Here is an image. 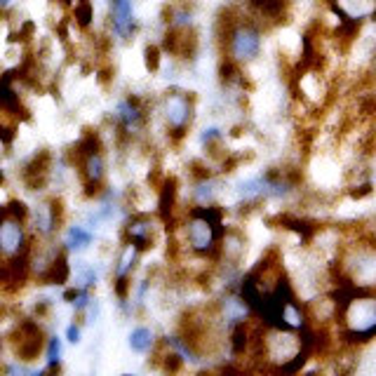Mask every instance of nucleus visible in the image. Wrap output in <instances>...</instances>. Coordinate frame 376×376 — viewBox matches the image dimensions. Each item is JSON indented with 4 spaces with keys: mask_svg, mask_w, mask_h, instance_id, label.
<instances>
[{
    "mask_svg": "<svg viewBox=\"0 0 376 376\" xmlns=\"http://www.w3.org/2000/svg\"><path fill=\"white\" fill-rule=\"evenodd\" d=\"M224 235H226L224 224H212L210 219L190 214V221L186 224V240L188 247L198 252V254H219Z\"/></svg>",
    "mask_w": 376,
    "mask_h": 376,
    "instance_id": "1",
    "label": "nucleus"
},
{
    "mask_svg": "<svg viewBox=\"0 0 376 376\" xmlns=\"http://www.w3.org/2000/svg\"><path fill=\"white\" fill-rule=\"evenodd\" d=\"M163 113L167 127H170V134L174 139H181L186 134L190 120H193V97H190V92H167L163 102Z\"/></svg>",
    "mask_w": 376,
    "mask_h": 376,
    "instance_id": "2",
    "label": "nucleus"
},
{
    "mask_svg": "<svg viewBox=\"0 0 376 376\" xmlns=\"http://www.w3.org/2000/svg\"><path fill=\"white\" fill-rule=\"evenodd\" d=\"M26 252H31V240L26 237L24 221L10 217L3 207L0 210V257L12 259L17 254H26Z\"/></svg>",
    "mask_w": 376,
    "mask_h": 376,
    "instance_id": "3",
    "label": "nucleus"
},
{
    "mask_svg": "<svg viewBox=\"0 0 376 376\" xmlns=\"http://www.w3.org/2000/svg\"><path fill=\"white\" fill-rule=\"evenodd\" d=\"M12 339H14L12 341L14 355H17V360H26V362H31V360H36L38 355H41V350L45 346L43 329L36 320L19 322V327H17V332H14Z\"/></svg>",
    "mask_w": 376,
    "mask_h": 376,
    "instance_id": "4",
    "label": "nucleus"
},
{
    "mask_svg": "<svg viewBox=\"0 0 376 376\" xmlns=\"http://www.w3.org/2000/svg\"><path fill=\"white\" fill-rule=\"evenodd\" d=\"M61 219H64V210H61V200L52 198L48 203H41L33 212V228L38 235L50 237L52 233L61 226Z\"/></svg>",
    "mask_w": 376,
    "mask_h": 376,
    "instance_id": "5",
    "label": "nucleus"
},
{
    "mask_svg": "<svg viewBox=\"0 0 376 376\" xmlns=\"http://www.w3.org/2000/svg\"><path fill=\"white\" fill-rule=\"evenodd\" d=\"M80 174L82 181H85V195H97L102 190L104 176H106V165L102 158V151L99 153H90V156L82 158L80 163Z\"/></svg>",
    "mask_w": 376,
    "mask_h": 376,
    "instance_id": "6",
    "label": "nucleus"
},
{
    "mask_svg": "<svg viewBox=\"0 0 376 376\" xmlns=\"http://www.w3.org/2000/svg\"><path fill=\"white\" fill-rule=\"evenodd\" d=\"M111 24L113 33L127 41L134 33V5L132 0H111Z\"/></svg>",
    "mask_w": 376,
    "mask_h": 376,
    "instance_id": "7",
    "label": "nucleus"
},
{
    "mask_svg": "<svg viewBox=\"0 0 376 376\" xmlns=\"http://www.w3.org/2000/svg\"><path fill=\"white\" fill-rule=\"evenodd\" d=\"M48 176H50V153H45V151L36 153V156L24 165V170H21V179H24V183L31 190L43 188Z\"/></svg>",
    "mask_w": 376,
    "mask_h": 376,
    "instance_id": "8",
    "label": "nucleus"
},
{
    "mask_svg": "<svg viewBox=\"0 0 376 376\" xmlns=\"http://www.w3.org/2000/svg\"><path fill=\"white\" fill-rule=\"evenodd\" d=\"M113 118L118 120V125L125 129V132H132L144 122V111H141V102L136 97H127L116 106V113Z\"/></svg>",
    "mask_w": 376,
    "mask_h": 376,
    "instance_id": "9",
    "label": "nucleus"
},
{
    "mask_svg": "<svg viewBox=\"0 0 376 376\" xmlns=\"http://www.w3.org/2000/svg\"><path fill=\"white\" fill-rule=\"evenodd\" d=\"M125 237L127 245H134L139 252H146L149 247H153V226L146 217H136L127 224L125 228Z\"/></svg>",
    "mask_w": 376,
    "mask_h": 376,
    "instance_id": "10",
    "label": "nucleus"
},
{
    "mask_svg": "<svg viewBox=\"0 0 376 376\" xmlns=\"http://www.w3.org/2000/svg\"><path fill=\"white\" fill-rule=\"evenodd\" d=\"M68 275H71V268H68V259H66L64 252L57 249V254L52 257L50 266L43 271L41 280L45 282V285H66Z\"/></svg>",
    "mask_w": 376,
    "mask_h": 376,
    "instance_id": "11",
    "label": "nucleus"
},
{
    "mask_svg": "<svg viewBox=\"0 0 376 376\" xmlns=\"http://www.w3.org/2000/svg\"><path fill=\"white\" fill-rule=\"evenodd\" d=\"M92 240H95L92 231H87V228H82V226H71V228L66 231L64 247L71 249V252H82V249L90 247Z\"/></svg>",
    "mask_w": 376,
    "mask_h": 376,
    "instance_id": "12",
    "label": "nucleus"
},
{
    "mask_svg": "<svg viewBox=\"0 0 376 376\" xmlns=\"http://www.w3.org/2000/svg\"><path fill=\"white\" fill-rule=\"evenodd\" d=\"M174 205H176V179L170 176V179H165L163 188H160V200H158L160 217L165 221L170 219V214L174 212Z\"/></svg>",
    "mask_w": 376,
    "mask_h": 376,
    "instance_id": "13",
    "label": "nucleus"
},
{
    "mask_svg": "<svg viewBox=\"0 0 376 376\" xmlns=\"http://www.w3.org/2000/svg\"><path fill=\"white\" fill-rule=\"evenodd\" d=\"M129 348H132L134 353H149L153 348V343H156V334L151 332L149 327H134L132 332H129Z\"/></svg>",
    "mask_w": 376,
    "mask_h": 376,
    "instance_id": "14",
    "label": "nucleus"
},
{
    "mask_svg": "<svg viewBox=\"0 0 376 376\" xmlns=\"http://www.w3.org/2000/svg\"><path fill=\"white\" fill-rule=\"evenodd\" d=\"M214 195H217V181L212 176H205V179L198 181V186L193 188V198L198 205H212Z\"/></svg>",
    "mask_w": 376,
    "mask_h": 376,
    "instance_id": "15",
    "label": "nucleus"
},
{
    "mask_svg": "<svg viewBox=\"0 0 376 376\" xmlns=\"http://www.w3.org/2000/svg\"><path fill=\"white\" fill-rule=\"evenodd\" d=\"M45 372H59V362H61V339L59 336H50L48 339V348H45Z\"/></svg>",
    "mask_w": 376,
    "mask_h": 376,
    "instance_id": "16",
    "label": "nucleus"
},
{
    "mask_svg": "<svg viewBox=\"0 0 376 376\" xmlns=\"http://www.w3.org/2000/svg\"><path fill=\"white\" fill-rule=\"evenodd\" d=\"M136 257H139V249H136L134 245H127V247L122 249L118 264H116V278H120V275H129V273H132Z\"/></svg>",
    "mask_w": 376,
    "mask_h": 376,
    "instance_id": "17",
    "label": "nucleus"
},
{
    "mask_svg": "<svg viewBox=\"0 0 376 376\" xmlns=\"http://www.w3.org/2000/svg\"><path fill=\"white\" fill-rule=\"evenodd\" d=\"M75 21H78V26L87 28L92 24V19H95V7H92L90 0H80L78 5H75V12H73Z\"/></svg>",
    "mask_w": 376,
    "mask_h": 376,
    "instance_id": "18",
    "label": "nucleus"
},
{
    "mask_svg": "<svg viewBox=\"0 0 376 376\" xmlns=\"http://www.w3.org/2000/svg\"><path fill=\"white\" fill-rule=\"evenodd\" d=\"M144 61H146V68H149V71H153V73L158 71L160 68V48L158 45H146Z\"/></svg>",
    "mask_w": 376,
    "mask_h": 376,
    "instance_id": "19",
    "label": "nucleus"
},
{
    "mask_svg": "<svg viewBox=\"0 0 376 376\" xmlns=\"http://www.w3.org/2000/svg\"><path fill=\"white\" fill-rule=\"evenodd\" d=\"M73 308L75 313H85L87 311V306L92 304V296H90V289L87 287H80L78 291H75V296H73Z\"/></svg>",
    "mask_w": 376,
    "mask_h": 376,
    "instance_id": "20",
    "label": "nucleus"
},
{
    "mask_svg": "<svg viewBox=\"0 0 376 376\" xmlns=\"http://www.w3.org/2000/svg\"><path fill=\"white\" fill-rule=\"evenodd\" d=\"M7 210V214H10V217H14V219H21L24 221L26 217H28V207L21 203V200H12L10 205L5 207Z\"/></svg>",
    "mask_w": 376,
    "mask_h": 376,
    "instance_id": "21",
    "label": "nucleus"
},
{
    "mask_svg": "<svg viewBox=\"0 0 376 376\" xmlns=\"http://www.w3.org/2000/svg\"><path fill=\"white\" fill-rule=\"evenodd\" d=\"M14 136H17V127H14V122L0 120V141H3V144H12Z\"/></svg>",
    "mask_w": 376,
    "mask_h": 376,
    "instance_id": "22",
    "label": "nucleus"
},
{
    "mask_svg": "<svg viewBox=\"0 0 376 376\" xmlns=\"http://www.w3.org/2000/svg\"><path fill=\"white\" fill-rule=\"evenodd\" d=\"M370 193H372V181L358 183V186L350 190V195H353V198H358V200H360V198H365V195H370Z\"/></svg>",
    "mask_w": 376,
    "mask_h": 376,
    "instance_id": "23",
    "label": "nucleus"
},
{
    "mask_svg": "<svg viewBox=\"0 0 376 376\" xmlns=\"http://www.w3.org/2000/svg\"><path fill=\"white\" fill-rule=\"evenodd\" d=\"M66 339H68V343H80V327L75 325V322L66 327Z\"/></svg>",
    "mask_w": 376,
    "mask_h": 376,
    "instance_id": "24",
    "label": "nucleus"
},
{
    "mask_svg": "<svg viewBox=\"0 0 376 376\" xmlns=\"http://www.w3.org/2000/svg\"><path fill=\"white\" fill-rule=\"evenodd\" d=\"M149 287H151V282L149 280H141V285H139V289H136V304H144V299H146V291H149Z\"/></svg>",
    "mask_w": 376,
    "mask_h": 376,
    "instance_id": "25",
    "label": "nucleus"
},
{
    "mask_svg": "<svg viewBox=\"0 0 376 376\" xmlns=\"http://www.w3.org/2000/svg\"><path fill=\"white\" fill-rule=\"evenodd\" d=\"M12 5V0H0V10H7Z\"/></svg>",
    "mask_w": 376,
    "mask_h": 376,
    "instance_id": "26",
    "label": "nucleus"
},
{
    "mask_svg": "<svg viewBox=\"0 0 376 376\" xmlns=\"http://www.w3.org/2000/svg\"><path fill=\"white\" fill-rule=\"evenodd\" d=\"M0 183H3V172H0Z\"/></svg>",
    "mask_w": 376,
    "mask_h": 376,
    "instance_id": "27",
    "label": "nucleus"
}]
</instances>
